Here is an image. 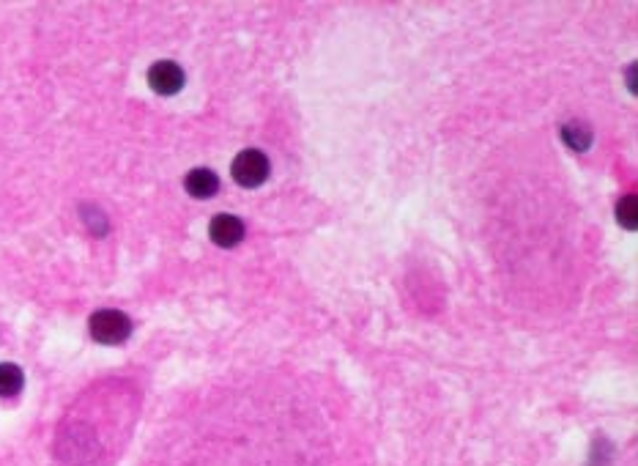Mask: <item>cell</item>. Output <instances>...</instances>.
Instances as JSON below:
<instances>
[{
  "label": "cell",
  "mask_w": 638,
  "mask_h": 466,
  "mask_svg": "<svg viewBox=\"0 0 638 466\" xmlns=\"http://www.w3.org/2000/svg\"><path fill=\"white\" fill-rule=\"evenodd\" d=\"M88 329H91V338L96 343L118 346V343H124L132 335V321L121 310H96L91 321H88Z\"/></svg>",
  "instance_id": "obj_1"
},
{
  "label": "cell",
  "mask_w": 638,
  "mask_h": 466,
  "mask_svg": "<svg viewBox=\"0 0 638 466\" xmlns=\"http://www.w3.org/2000/svg\"><path fill=\"white\" fill-rule=\"evenodd\" d=\"M231 173H233V179H236V184L247 187V190H252V187H261L263 181L269 179V159H266V154L258 149L241 151L239 157L233 159Z\"/></svg>",
  "instance_id": "obj_2"
},
{
  "label": "cell",
  "mask_w": 638,
  "mask_h": 466,
  "mask_svg": "<svg viewBox=\"0 0 638 466\" xmlns=\"http://www.w3.org/2000/svg\"><path fill=\"white\" fill-rule=\"evenodd\" d=\"M148 85L162 96H173L184 88V69L173 61H157L148 69Z\"/></svg>",
  "instance_id": "obj_3"
},
{
  "label": "cell",
  "mask_w": 638,
  "mask_h": 466,
  "mask_svg": "<svg viewBox=\"0 0 638 466\" xmlns=\"http://www.w3.org/2000/svg\"><path fill=\"white\" fill-rule=\"evenodd\" d=\"M209 233L214 244L220 247H236L244 239V223L233 214H217L209 225Z\"/></svg>",
  "instance_id": "obj_4"
},
{
  "label": "cell",
  "mask_w": 638,
  "mask_h": 466,
  "mask_svg": "<svg viewBox=\"0 0 638 466\" xmlns=\"http://www.w3.org/2000/svg\"><path fill=\"white\" fill-rule=\"evenodd\" d=\"M184 187L192 198H198V201H206V198H214L217 190H220V179H217V173L209 168H195L189 170L187 179H184Z\"/></svg>",
  "instance_id": "obj_5"
},
{
  "label": "cell",
  "mask_w": 638,
  "mask_h": 466,
  "mask_svg": "<svg viewBox=\"0 0 638 466\" xmlns=\"http://www.w3.org/2000/svg\"><path fill=\"white\" fill-rule=\"evenodd\" d=\"M25 376L17 365L11 362H0V398H14L22 390Z\"/></svg>",
  "instance_id": "obj_6"
},
{
  "label": "cell",
  "mask_w": 638,
  "mask_h": 466,
  "mask_svg": "<svg viewBox=\"0 0 638 466\" xmlns=\"http://www.w3.org/2000/svg\"><path fill=\"white\" fill-rule=\"evenodd\" d=\"M562 138H565V143L573 151H586L592 146V129L586 127V124H578V121H570L562 129Z\"/></svg>",
  "instance_id": "obj_7"
},
{
  "label": "cell",
  "mask_w": 638,
  "mask_h": 466,
  "mask_svg": "<svg viewBox=\"0 0 638 466\" xmlns=\"http://www.w3.org/2000/svg\"><path fill=\"white\" fill-rule=\"evenodd\" d=\"M617 220L622 228H630V231H633V228L638 225V206H636V198H633V195H625V198L619 201Z\"/></svg>",
  "instance_id": "obj_8"
}]
</instances>
